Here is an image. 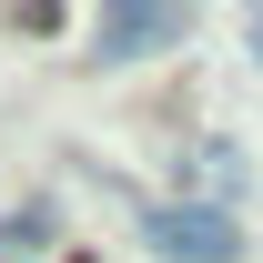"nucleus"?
I'll use <instances>...</instances> for the list:
<instances>
[{"instance_id": "nucleus-1", "label": "nucleus", "mask_w": 263, "mask_h": 263, "mask_svg": "<svg viewBox=\"0 0 263 263\" xmlns=\"http://www.w3.org/2000/svg\"><path fill=\"white\" fill-rule=\"evenodd\" d=\"M142 243L162 263H243V233L223 202H142Z\"/></svg>"}, {"instance_id": "nucleus-2", "label": "nucleus", "mask_w": 263, "mask_h": 263, "mask_svg": "<svg viewBox=\"0 0 263 263\" xmlns=\"http://www.w3.org/2000/svg\"><path fill=\"white\" fill-rule=\"evenodd\" d=\"M162 41H182V0H111L101 10V61H142Z\"/></svg>"}, {"instance_id": "nucleus-3", "label": "nucleus", "mask_w": 263, "mask_h": 263, "mask_svg": "<svg viewBox=\"0 0 263 263\" xmlns=\"http://www.w3.org/2000/svg\"><path fill=\"white\" fill-rule=\"evenodd\" d=\"M193 182H202V193H243V152H202V162H193Z\"/></svg>"}, {"instance_id": "nucleus-4", "label": "nucleus", "mask_w": 263, "mask_h": 263, "mask_svg": "<svg viewBox=\"0 0 263 263\" xmlns=\"http://www.w3.org/2000/svg\"><path fill=\"white\" fill-rule=\"evenodd\" d=\"M253 51H263V31H253Z\"/></svg>"}]
</instances>
